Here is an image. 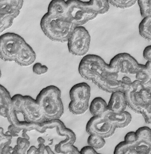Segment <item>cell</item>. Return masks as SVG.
<instances>
[{
	"label": "cell",
	"mask_w": 151,
	"mask_h": 154,
	"mask_svg": "<svg viewBox=\"0 0 151 154\" xmlns=\"http://www.w3.org/2000/svg\"><path fill=\"white\" fill-rule=\"evenodd\" d=\"M119 74L111 69L109 65L101 75L92 80L99 88L105 92L112 93L122 89V81L118 79Z\"/></svg>",
	"instance_id": "12"
},
{
	"label": "cell",
	"mask_w": 151,
	"mask_h": 154,
	"mask_svg": "<svg viewBox=\"0 0 151 154\" xmlns=\"http://www.w3.org/2000/svg\"><path fill=\"white\" fill-rule=\"evenodd\" d=\"M114 154H151V142L138 139L134 143H119L115 149Z\"/></svg>",
	"instance_id": "14"
},
{
	"label": "cell",
	"mask_w": 151,
	"mask_h": 154,
	"mask_svg": "<svg viewBox=\"0 0 151 154\" xmlns=\"http://www.w3.org/2000/svg\"><path fill=\"white\" fill-rule=\"evenodd\" d=\"M65 18L76 26H83L95 19L98 14L106 13L110 9L107 0H67Z\"/></svg>",
	"instance_id": "1"
},
{
	"label": "cell",
	"mask_w": 151,
	"mask_h": 154,
	"mask_svg": "<svg viewBox=\"0 0 151 154\" xmlns=\"http://www.w3.org/2000/svg\"><path fill=\"white\" fill-rule=\"evenodd\" d=\"M109 65L111 69L118 74L135 75L140 64L129 53H119L110 60Z\"/></svg>",
	"instance_id": "10"
},
{
	"label": "cell",
	"mask_w": 151,
	"mask_h": 154,
	"mask_svg": "<svg viewBox=\"0 0 151 154\" xmlns=\"http://www.w3.org/2000/svg\"><path fill=\"white\" fill-rule=\"evenodd\" d=\"M138 139L151 142V130L148 127H142L138 128L136 132Z\"/></svg>",
	"instance_id": "26"
},
{
	"label": "cell",
	"mask_w": 151,
	"mask_h": 154,
	"mask_svg": "<svg viewBox=\"0 0 151 154\" xmlns=\"http://www.w3.org/2000/svg\"><path fill=\"white\" fill-rule=\"evenodd\" d=\"M23 0H0V34L12 25L23 6Z\"/></svg>",
	"instance_id": "9"
},
{
	"label": "cell",
	"mask_w": 151,
	"mask_h": 154,
	"mask_svg": "<svg viewBox=\"0 0 151 154\" xmlns=\"http://www.w3.org/2000/svg\"><path fill=\"white\" fill-rule=\"evenodd\" d=\"M36 55L32 48L25 42L19 51L15 61L21 66H31L36 60Z\"/></svg>",
	"instance_id": "15"
},
{
	"label": "cell",
	"mask_w": 151,
	"mask_h": 154,
	"mask_svg": "<svg viewBox=\"0 0 151 154\" xmlns=\"http://www.w3.org/2000/svg\"><path fill=\"white\" fill-rule=\"evenodd\" d=\"M11 97L7 89L0 84V116L7 118L12 108Z\"/></svg>",
	"instance_id": "18"
},
{
	"label": "cell",
	"mask_w": 151,
	"mask_h": 154,
	"mask_svg": "<svg viewBox=\"0 0 151 154\" xmlns=\"http://www.w3.org/2000/svg\"><path fill=\"white\" fill-rule=\"evenodd\" d=\"M80 152L81 154H101L97 153L95 150L89 146L83 147Z\"/></svg>",
	"instance_id": "32"
},
{
	"label": "cell",
	"mask_w": 151,
	"mask_h": 154,
	"mask_svg": "<svg viewBox=\"0 0 151 154\" xmlns=\"http://www.w3.org/2000/svg\"><path fill=\"white\" fill-rule=\"evenodd\" d=\"M40 27L49 38L54 42L65 43L67 42L76 26L65 17L47 12L41 20Z\"/></svg>",
	"instance_id": "3"
},
{
	"label": "cell",
	"mask_w": 151,
	"mask_h": 154,
	"mask_svg": "<svg viewBox=\"0 0 151 154\" xmlns=\"http://www.w3.org/2000/svg\"><path fill=\"white\" fill-rule=\"evenodd\" d=\"M104 116L116 128H125L128 126L132 121L131 115L125 110L116 113L108 111Z\"/></svg>",
	"instance_id": "16"
},
{
	"label": "cell",
	"mask_w": 151,
	"mask_h": 154,
	"mask_svg": "<svg viewBox=\"0 0 151 154\" xmlns=\"http://www.w3.org/2000/svg\"><path fill=\"white\" fill-rule=\"evenodd\" d=\"M143 57L147 61H151V46H147L143 51Z\"/></svg>",
	"instance_id": "33"
},
{
	"label": "cell",
	"mask_w": 151,
	"mask_h": 154,
	"mask_svg": "<svg viewBox=\"0 0 151 154\" xmlns=\"http://www.w3.org/2000/svg\"><path fill=\"white\" fill-rule=\"evenodd\" d=\"M69 104V111L74 115L80 116L86 113L89 108L91 97V88L86 82H82L74 85L70 89Z\"/></svg>",
	"instance_id": "4"
},
{
	"label": "cell",
	"mask_w": 151,
	"mask_h": 154,
	"mask_svg": "<svg viewBox=\"0 0 151 154\" xmlns=\"http://www.w3.org/2000/svg\"><path fill=\"white\" fill-rule=\"evenodd\" d=\"M66 9L65 0H51L48 6V12L65 18Z\"/></svg>",
	"instance_id": "21"
},
{
	"label": "cell",
	"mask_w": 151,
	"mask_h": 154,
	"mask_svg": "<svg viewBox=\"0 0 151 154\" xmlns=\"http://www.w3.org/2000/svg\"><path fill=\"white\" fill-rule=\"evenodd\" d=\"M91 42V36L88 31L83 26H76L67 41L69 52L76 57L87 55Z\"/></svg>",
	"instance_id": "8"
},
{
	"label": "cell",
	"mask_w": 151,
	"mask_h": 154,
	"mask_svg": "<svg viewBox=\"0 0 151 154\" xmlns=\"http://www.w3.org/2000/svg\"><path fill=\"white\" fill-rule=\"evenodd\" d=\"M1 76H2V73H1V69H0V79H1Z\"/></svg>",
	"instance_id": "39"
},
{
	"label": "cell",
	"mask_w": 151,
	"mask_h": 154,
	"mask_svg": "<svg viewBox=\"0 0 151 154\" xmlns=\"http://www.w3.org/2000/svg\"><path fill=\"white\" fill-rule=\"evenodd\" d=\"M38 142H39V144H44L45 143V141L42 137H39V138H38Z\"/></svg>",
	"instance_id": "37"
},
{
	"label": "cell",
	"mask_w": 151,
	"mask_h": 154,
	"mask_svg": "<svg viewBox=\"0 0 151 154\" xmlns=\"http://www.w3.org/2000/svg\"><path fill=\"white\" fill-rule=\"evenodd\" d=\"M111 94L107 104L108 111L116 113L125 110L127 105L124 93L121 91H117Z\"/></svg>",
	"instance_id": "17"
},
{
	"label": "cell",
	"mask_w": 151,
	"mask_h": 154,
	"mask_svg": "<svg viewBox=\"0 0 151 154\" xmlns=\"http://www.w3.org/2000/svg\"><path fill=\"white\" fill-rule=\"evenodd\" d=\"M23 96L20 94H15L11 97L12 108L16 114L21 113V106L23 101Z\"/></svg>",
	"instance_id": "27"
},
{
	"label": "cell",
	"mask_w": 151,
	"mask_h": 154,
	"mask_svg": "<svg viewBox=\"0 0 151 154\" xmlns=\"http://www.w3.org/2000/svg\"><path fill=\"white\" fill-rule=\"evenodd\" d=\"M13 148L10 145H5L2 149V154H11Z\"/></svg>",
	"instance_id": "34"
},
{
	"label": "cell",
	"mask_w": 151,
	"mask_h": 154,
	"mask_svg": "<svg viewBox=\"0 0 151 154\" xmlns=\"http://www.w3.org/2000/svg\"><path fill=\"white\" fill-rule=\"evenodd\" d=\"M116 129L104 116L92 117L86 127V130L89 135L97 136L104 139L113 135Z\"/></svg>",
	"instance_id": "11"
},
{
	"label": "cell",
	"mask_w": 151,
	"mask_h": 154,
	"mask_svg": "<svg viewBox=\"0 0 151 154\" xmlns=\"http://www.w3.org/2000/svg\"><path fill=\"white\" fill-rule=\"evenodd\" d=\"M21 111L26 122L42 123L45 121L41 109L36 99L31 96H23Z\"/></svg>",
	"instance_id": "13"
},
{
	"label": "cell",
	"mask_w": 151,
	"mask_h": 154,
	"mask_svg": "<svg viewBox=\"0 0 151 154\" xmlns=\"http://www.w3.org/2000/svg\"><path fill=\"white\" fill-rule=\"evenodd\" d=\"M109 3L120 9H126L133 6L137 0H107Z\"/></svg>",
	"instance_id": "25"
},
{
	"label": "cell",
	"mask_w": 151,
	"mask_h": 154,
	"mask_svg": "<svg viewBox=\"0 0 151 154\" xmlns=\"http://www.w3.org/2000/svg\"><path fill=\"white\" fill-rule=\"evenodd\" d=\"M89 109L93 116H103L108 111L106 101L101 97L94 98L91 101Z\"/></svg>",
	"instance_id": "20"
},
{
	"label": "cell",
	"mask_w": 151,
	"mask_h": 154,
	"mask_svg": "<svg viewBox=\"0 0 151 154\" xmlns=\"http://www.w3.org/2000/svg\"><path fill=\"white\" fill-rule=\"evenodd\" d=\"M140 35L147 40H151V16L143 17L139 25Z\"/></svg>",
	"instance_id": "22"
},
{
	"label": "cell",
	"mask_w": 151,
	"mask_h": 154,
	"mask_svg": "<svg viewBox=\"0 0 151 154\" xmlns=\"http://www.w3.org/2000/svg\"><path fill=\"white\" fill-rule=\"evenodd\" d=\"M103 59L98 55L88 54L83 57L79 66V72L82 78L92 81L101 75L108 66Z\"/></svg>",
	"instance_id": "7"
},
{
	"label": "cell",
	"mask_w": 151,
	"mask_h": 154,
	"mask_svg": "<svg viewBox=\"0 0 151 154\" xmlns=\"http://www.w3.org/2000/svg\"><path fill=\"white\" fill-rule=\"evenodd\" d=\"M26 42L19 34L7 32L0 36V58L6 62L15 61L16 57Z\"/></svg>",
	"instance_id": "6"
},
{
	"label": "cell",
	"mask_w": 151,
	"mask_h": 154,
	"mask_svg": "<svg viewBox=\"0 0 151 154\" xmlns=\"http://www.w3.org/2000/svg\"><path fill=\"white\" fill-rule=\"evenodd\" d=\"M143 116L146 123L151 124V104L145 106L142 110L141 114Z\"/></svg>",
	"instance_id": "29"
},
{
	"label": "cell",
	"mask_w": 151,
	"mask_h": 154,
	"mask_svg": "<svg viewBox=\"0 0 151 154\" xmlns=\"http://www.w3.org/2000/svg\"><path fill=\"white\" fill-rule=\"evenodd\" d=\"M11 154H19L16 150V148L14 146V148H13L12 152H11Z\"/></svg>",
	"instance_id": "38"
},
{
	"label": "cell",
	"mask_w": 151,
	"mask_h": 154,
	"mask_svg": "<svg viewBox=\"0 0 151 154\" xmlns=\"http://www.w3.org/2000/svg\"><path fill=\"white\" fill-rule=\"evenodd\" d=\"M142 17L151 16V0H137Z\"/></svg>",
	"instance_id": "24"
},
{
	"label": "cell",
	"mask_w": 151,
	"mask_h": 154,
	"mask_svg": "<svg viewBox=\"0 0 151 154\" xmlns=\"http://www.w3.org/2000/svg\"><path fill=\"white\" fill-rule=\"evenodd\" d=\"M61 91L54 85L43 88L36 97L45 121L60 119L64 114Z\"/></svg>",
	"instance_id": "2"
},
{
	"label": "cell",
	"mask_w": 151,
	"mask_h": 154,
	"mask_svg": "<svg viewBox=\"0 0 151 154\" xmlns=\"http://www.w3.org/2000/svg\"><path fill=\"white\" fill-rule=\"evenodd\" d=\"M138 140V138L135 132H129L125 137L124 141L126 143H135Z\"/></svg>",
	"instance_id": "30"
},
{
	"label": "cell",
	"mask_w": 151,
	"mask_h": 154,
	"mask_svg": "<svg viewBox=\"0 0 151 154\" xmlns=\"http://www.w3.org/2000/svg\"><path fill=\"white\" fill-rule=\"evenodd\" d=\"M37 148L34 146H32L27 151L26 154H36Z\"/></svg>",
	"instance_id": "35"
},
{
	"label": "cell",
	"mask_w": 151,
	"mask_h": 154,
	"mask_svg": "<svg viewBox=\"0 0 151 154\" xmlns=\"http://www.w3.org/2000/svg\"><path fill=\"white\" fill-rule=\"evenodd\" d=\"M135 75L136 80L144 86L151 87V61H147L145 65L140 64Z\"/></svg>",
	"instance_id": "19"
},
{
	"label": "cell",
	"mask_w": 151,
	"mask_h": 154,
	"mask_svg": "<svg viewBox=\"0 0 151 154\" xmlns=\"http://www.w3.org/2000/svg\"><path fill=\"white\" fill-rule=\"evenodd\" d=\"M45 151L47 152L48 154H55L53 152V151L51 149L50 147L49 146H46L45 147Z\"/></svg>",
	"instance_id": "36"
},
{
	"label": "cell",
	"mask_w": 151,
	"mask_h": 154,
	"mask_svg": "<svg viewBox=\"0 0 151 154\" xmlns=\"http://www.w3.org/2000/svg\"><path fill=\"white\" fill-rule=\"evenodd\" d=\"M121 81V91L124 93L127 106L135 113L141 115L144 107L140 93L143 84L137 80L132 82L127 77H123Z\"/></svg>",
	"instance_id": "5"
},
{
	"label": "cell",
	"mask_w": 151,
	"mask_h": 154,
	"mask_svg": "<svg viewBox=\"0 0 151 154\" xmlns=\"http://www.w3.org/2000/svg\"><path fill=\"white\" fill-rule=\"evenodd\" d=\"M88 146L93 148L94 150H100L104 147L106 145V141L104 138L97 136L89 135L88 139Z\"/></svg>",
	"instance_id": "23"
},
{
	"label": "cell",
	"mask_w": 151,
	"mask_h": 154,
	"mask_svg": "<svg viewBox=\"0 0 151 154\" xmlns=\"http://www.w3.org/2000/svg\"><path fill=\"white\" fill-rule=\"evenodd\" d=\"M32 71L37 75H42L46 74L48 70V68L45 65H42L40 63H36L32 66Z\"/></svg>",
	"instance_id": "28"
},
{
	"label": "cell",
	"mask_w": 151,
	"mask_h": 154,
	"mask_svg": "<svg viewBox=\"0 0 151 154\" xmlns=\"http://www.w3.org/2000/svg\"><path fill=\"white\" fill-rule=\"evenodd\" d=\"M12 137L11 136L6 138L0 139V154H2V149L5 145H10L11 143Z\"/></svg>",
	"instance_id": "31"
}]
</instances>
